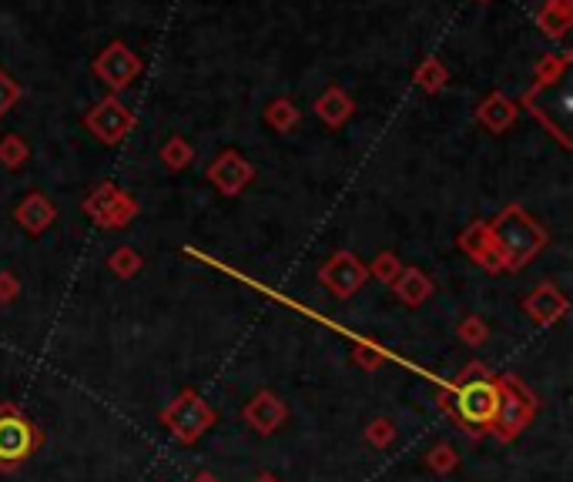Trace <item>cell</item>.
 Returning <instances> with one entry per match:
<instances>
[{
	"instance_id": "34",
	"label": "cell",
	"mask_w": 573,
	"mask_h": 482,
	"mask_svg": "<svg viewBox=\"0 0 573 482\" xmlns=\"http://www.w3.org/2000/svg\"><path fill=\"white\" fill-rule=\"evenodd\" d=\"M252 482H282L279 476H272V472H259V476H255Z\"/></svg>"
},
{
	"instance_id": "18",
	"label": "cell",
	"mask_w": 573,
	"mask_h": 482,
	"mask_svg": "<svg viewBox=\"0 0 573 482\" xmlns=\"http://www.w3.org/2000/svg\"><path fill=\"white\" fill-rule=\"evenodd\" d=\"M118 198H121V188L111 185V181H101V185L81 201V208H84V215L94 221V225H101V221L108 218V211L118 205Z\"/></svg>"
},
{
	"instance_id": "16",
	"label": "cell",
	"mask_w": 573,
	"mask_h": 482,
	"mask_svg": "<svg viewBox=\"0 0 573 482\" xmlns=\"http://www.w3.org/2000/svg\"><path fill=\"white\" fill-rule=\"evenodd\" d=\"M393 292H396V298L403 305H409V308H419L426 302L429 295H433V278H429L423 268H406L403 265V272L396 275V282H393Z\"/></svg>"
},
{
	"instance_id": "32",
	"label": "cell",
	"mask_w": 573,
	"mask_h": 482,
	"mask_svg": "<svg viewBox=\"0 0 573 482\" xmlns=\"http://www.w3.org/2000/svg\"><path fill=\"white\" fill-rule=\"evenodd\" d=\"M17 295H21V282H17V275L0 272V305H11Z\"/></svg>"
},
{
	"instance_id": "30",
	"label": "cell",
	"mask_w": 573,
	"mask_h": 482,
	"mask_svg": "<svg viewBox=\"0 0 573 482\" xmlns=\"http://www.w3.org/2000/svg\"><path fill=\"white\" fill-rule=\"evenodd\" d=\"M352 365H359L362 372H379L386 365V352L376 349V345H356L352 349Z\"/></svg>"
},
{
	"instance_id": "21",
	"label": "cell",
	"mask_w": 573,
	"mask_h": 482,
	"mask_svg": "<svg viewBox=\"0 0 573 482\" xmlns=\"http://www.w3.org/2000/svg\"><path fill=\"white\" fill-rule=\"evenodd\" d=\"M567 64H570V51L543 57V61L537 64V84H533L530 98H533V94H537L540 88H547V84H557L560 77H563V71H567Z\"/></svg>"
},
{
	"instance_id": "35",
	"label": "cell",
	"mask_w": 573,
	"mask_h": 482,
	"mask_svg": "<svg viewBox=\"0 0 573 482\" xmlns=\"http://www.w3.org/2000/svg\"><path fill=\"white\" fill-rule=\"evenodd\" d=\"M476 4H490V0H476Z\"/></svg>"
},
{
	"instance_id": "9",
	"label": "cell",
	"mask_w": 573,
	"mask_h": 482,
	"mask_svg": "<svg viewBox=\"0 0 573 482\" xmlns=\"http://www.w3.org/2000/svg\"><path fill=\"white\" fill-rule=\"evenodd\" d=\"M252 178H255V165L242 151H232V148L222 151L212 165H208V181H212L225 198L242 195V191L252 185Z\"/></svg>"
},
{
	"instance_id": "15",
	"label": "cell",
	"mask_w": 573,
	"mask_h": 482,
	"mask_svg": "<svg viewBox=\"0 0 573 482\" xmlns=\"http://www.w3.org/2000/svg\"><path fill=\"white\" fill-rule=\"evenodd\" d=\"M312 108H315V114H319V121L326 124V128H342V124L352 118V111H356V101H352L342 88L332 84V88H326L319 98H315Z\"/></svg>"
},
{
	"instance_id": "33",
	"label": "cell",
	"mask_w": 573,
	"mask_h": 482,
	"mask_svg": "<svg viewBox=\"0 0 573 482\" xmlns=\"http://www.w3.org/2000/svg\"><path fill=\"white\" fill-rule=\"evenodd\" d=\"M191 482H222V479H218L215 472L202 469V472H195V476H191Z\"/></svg>"
},
{
	"instance_id": "29",
	"label": "cell",
	"mask_w": 573,
	"mask_h": 482,
	"mask_svg": "<svg viewBox=\"0 0 573 482\" xmlns=\"http://www.w3.org/2000/svg\"><path fill=\"white\" fill-rule=\"evenodd\" d=\"M362 436H366V442L372 449H389L396 442V426L389 419H372L366 429H362Z\"/></svg>"
},
{
	"instance_id": "8",
	"label": "cell",
	"mask_w": 573,
	"mask_h": 482,
	"mask_svg": "<svg viewBox=\"0 0 573 482\" xmlns=\"http://www.w3.org/2000/svg\"><path fill=\"white\" fill-rule=\"evenodd\" d=\"M366 282H369V268L352 252H336L319 268V285L329 288L336 298H352Z\"/></svg>"
},
{
	"instance_id": "10",
	"label": "cell",
	"mask_w": 573,
	"mask_h": 482,
	"mask_svg": "<svg viewBox=\"0 0 573 482\" xmlns=\"http://www.w3.org/2000/svg\"><path fill=\"white\" fill-rule=\"evenodd\" d=\"M242 419H245V426L255 429L259 436H272V432H279L282 422L289 419V406H285L275 392L262 389V392H255L252 399L245 402Z\"/></svg>"
},
{
	"instance_id": "24",
	"label": "cell",
	"mask_w": 573,
	"mask_h": 482,
	"mask_svg": "<svg viewBox=\"0 0 573 482\" xmlns=\"http://www.w3.org/2000/svg\"><path fill=\"white\" fill-rule=\"evenodd\" d=\"M138 201L128 195V191H121V198H118V205H114L111 211H108V218L101 221L98 228H108V231H114V228H128L131 221L138 218Z\"/></svg>"
},
{
	"instance_id": "13",
	"label": "cell",
	"mask_w": 573,
	"mask_h": 482,
	"mask_svg": "<svg viewBox=\"0 0 573 482\" xmlns=\"http://www.w3.org/2000/svg\"><path fill=\"white\" fill-rule=\"evenodd\" d=\"M517 118H520V104L513 98H506L503 91L486 94V98L480 101V108H476V121H480L490 134L510 131L513 124H517Z\"/></svg>"
},
{
	"instance_id": "22",
	"label": "cell",
	"mask_w": 573,
	"mask_h": 482,
	"mask_svg": "<svg viewBox=\"0 0 573 482\" xmlns=\"http://www.w3.org/2000/svg\"><path fill=\"white\" fill-rule=\"evenodd\" d=\"M161 161H165L168 171H185L191 161H195V151H191V144L185 138H168L161 144Z\"/></svg>"
},
{
	"instance_id": "31",
	"label": "cell",
	"mask_w": 573,
	"mask_h": 482,
	"mask_svg": "<svg viewBox=\"0 0 573 482\" xmlns=\"http://www.w3.org/2000/svg\"><path fill=\"white\" fill-rule=\"evenodd\" d=\"M17 101H21V84H17L14 77L0 67V118H4V114L11 111Z\"/></svg>"
},
{
	"instance_id": "19",
	"label": "cell",
	"mask_w": 573,
	"mask_h": 482,
	"mask_svg": "<svg viewBox=\"0 0 573 482\" xmlns=\"http://www.w3.org/2000/svg\"><path fill=\"white\" fill-rule=\"evenodd\" d=\"M413 81L426 94H439L446 88V81H450V71H446V64L439 61V57H423L416 67V74H413Z\"/></svg>"
},
{
	"instance_id": "23",
	"label": "cell",
	"mask_w": 573,
	"mask_h": 482,
	"mask_svg": "<svg viewBox=\"0 0 573 482\" xmlns=\"http://www.w3.org/2000/svg\"><path fill=\"white\" fill-rule=\"evenodd\" d=\"M31 158V148H27V141L21 138V134H4L0 138V165L4 168H24V161Z\"/></svg>"
},
{
	"instance_id": "20",
	"label": "cell",
	"mask_w": 573,
	"mask_h": 482,
	"mask_svg": "<svg viewBox=\"0 0 573 482\" xmlns=\"http://www.w3.org/2000/svg\"><path fill=\"white\" fill-rule=\"evenodd\" d=\"M299 118H302V114L289 98H275L269 108H265V124H269L272 131H279V134L292 131L295 124H299Z\"/></svg>"
},
{
	"instance_id": "3",
	"label": "cell",
	"mask_w": 573,
	"mask_h": 482,
	"mask_svg": "<svg viewBox=\"0 0 573 482\" xmlns=\"http://www.w3.org/2000/svg\"><path fill=\"white\" fill-rule=\"evenodd\" d=\"M496 382H500V409H496L490 432L496 442H513L533 422L540 402L517 375H500Z\"/></svg>"
},
{
	"instance_id": "4",
	"label": "cell",
	"mask_w": 573,
	"mask_h": 482,
	"mask_svg": "<svg viewBox=\"0 0 573 482\" xmlns=\"http://www.w3.org/2000/svg\"><path fill=\"white\" fill-rule=\"evenodd\" d=\"M161 426L175 436L181 446H191L215 426V409L195 389H181L175 399L161 409Z\"/></svg>"
},
{
	"instance_id": "17",
	"label": "cell",
	"mask_w": 573,
	"mask_h": 482,
	"mask_svg": "<svg viewBox=\"0 0 573 482\" xmlns=\"http://www.w3.org/2000/svg\"><path fill=\"white\" fill-rule=\"evenodd\" d=\"M573 24V0H547L537 11V27L550 41H563Z\"/></svg>"
},
{
	"instance_id": "7",
	"label": "cell",
	"mask_w": 573,
	"mask_h": 482,
	"mask_svg": "<svg viewBox=\"0 0 573 482\" xmlns=\"http://www.w3.org/2000/svg\"><path fill=\"white\" fill-rule=\"evenodd\" d=\"M94 74H98V81L108 84L111 94H118L141 74V57L131 51L128 44L111 41L98 57H94Z\"/></svg>"
},
{
	"instance_id": "1",
	"label": "cell",
	"mask_w": 573,
	"mask_h": 482,
	"mask_svg": "<svg viewBox=\"0 0 573 482\" xmlns=\"http://www.w3.org/2000/svg\"><path fill=\"white\" fill-rule=\"evenodd\" d=\"M436 402L439 409H446L460 422L463 432H470L473 439H483L493 426L496 409H500V382L493 379L486 362H470L456 375L450 389H439Z\"/></svg>"
},
{
	"instance_id": "27",
	"label": "cell",
	"mask_w": 573,
	"mask_h": 482,
	"mask_svg": "<svg viewBox=\"0 0 573 482\" xmlns=\"http://www.w3.org/2000/svg\"><path fill=\"white\" fill-rule=\"evenodd\" d=\"M426 466L439 472V476H450V472L460 466V456H456V449L450 446V442H439V446L426 452Z\"/></svg>"
},
{
	"instance_id": "2",
	"label": "cell",
	"mask_w": 573,
	"mask_h": 482,
	"mask_svg": "<svg viewBox=\"0 0 573 482\" xmlns=\"http://www.w3.org/2000/svg\"><path fill=\"white\" fill-rule=\"evenodd\" d=\"M490 238L500 248L506 272H517L527 262H533L543 245H547V228L520 205H506L500 215H493L490 221Z\"/></svg>"
},
{
	"instance_id": "11",
	"label": "cell",
	"mask_w": 573,
	"mask_h": 482,
	"mask_svg": "<svg viewBox=\"0 0 573 482\" xmlns=\"http://www.w3.org/2000/svg\"><path fill=\"white\" fill-rule=\"evenodd\" d=\"M460 248L483 268V272H490V275L506 272L500 248H496L493 238H490V221H473V225H466L460 231Z\"/></svg>"
},
{
	"instance_id": "14",
	"label": "cell",
	"mask_w": 573,
	"mask_h": 482,
	"mask_svg": "<svg viewBox=\"0 0 573 482\" xmlns=\"http://www.w3.org/2000/svg\"><path fill=\"white\" fill-rule=\"evenodd\" d=\"M14 218L27 235H44V231L54 225L57 208L51 205V198L41 195V191H31V195L14 208Z\"/></svg>"
},
{
	"instance_id": "28",
	"label": "cell",
	"mask_w": 573,
	"mask_h": 482,
	"mask_svg": "<svg viewBox=\"0 0 573 482\" xmlns=\"http://www.w3.org/2000/svg\"><path fill=\"white\" fill-rule=\"evenodd\" d=\"M456 335H460L463 345L476 349V345H483L486 339H490V325H486L480 315H466L463 322L456 325Z\"/></svg>"
},
{
	"instance_id": "26",
	"label": "cell",
	"mask_w": 573,
	"mask_h": 482,
	"mask_svg": "<svg viewBox=\"0 0 573 482\" xmlns=\"http://www.w3.org/2000/svg\"><path fill=\"white\" fill-rule=\"evenodd\" d=\"M366 268H369V278H376L382 285H393L396 275L403 272V262H399L396 252H379L372 258V265H366Z\"/></svg>"
},
{
	"instance_id": "25",
	"label": "cell",
	"mask_w": 573,
	"mask_h": 482,
	"mask_svg": "<svg viewBox=\"0 0 573 482\" xmlns=\"http://www.w3.org/2000/svg\"><path fill=\"white\" fill-rule=\"evenodd\" d=\"M108 268L118 278H124V282H128V278H135L141 268H145V262H141V255L135 252V248H118V252H114L111 258H108Z\"/></svg>"
},
{
	"instance_id": "12",
	"label": "cell",
	"mask_w": 573,
	"mask_h": 482,
	"mask_svg": "<svg viewBox=\"0 0 573 482\" xmlns=\"http://www.w3.org/2000/svg\"><path fill=\"white\" fill-rule=\"evenodd\" d=\"M523 312H527L537 325H557L560 318L570 312V302L557 285L543 282L523 298Z\"/></svg>"
},
{
	"instance_id": "6",
	"label": "cell",
	"mask_w": 573,
	"mask_h": 482,
	"mask_svg": "<svg viewBox=\"0 0 573 482\" xmlns=\"http://www.w3.org/2000/svg\"><path fill=\"white\" fill-rule=\"evenodd\" d=\"M84 128H88L101 144H121L135 128V111L124 108L118 101V94L101 98L94 108L84 114Z\"/></svg>"
},
{
	"instance_id": "5",
	"label": "cell",
	"mask_w": 573,
	"mask_h": 482,
	"mask_svg": "<svg viewBox=\"0 0 573 482\" xmlns=\"http://www.w3.org/2000/svg\"><path fill=\"white\" fill-rule=\"evenodd\" d=\"M41 446V432L14 402H0V472H17L34 449Z\"/></svg>"
}]
</instances>
